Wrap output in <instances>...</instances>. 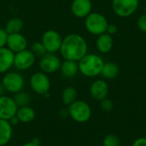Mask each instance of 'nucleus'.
<instances>
[{
    "mask_svg": "<svg viewBox=\"0 0 146 146\" xmlns=\"http://www.w3.org/2000/svg\"><path fill=\"white\" fill-rule=\"evenodd\" d=\"M14 57L15 53L9 48H0V74H5L14 67Z\"/></svg>",
    "mask_w": 146,
    "mask_h": 146,
    "instance_id": "obj_15",
    "label": "nucleus"
},
{
    "mask_svg": "<svg viewBox=\"0 0 146 146\" xmlns=\"http://www.w3.org/2000/svg\"><path fill=\"white\" fill-rule=\"evenodd\" d=\"M23 21L19 17H13L9 19L5 25V31L8 34L21 33L23 28Z\"/></svg>",
    "mask_w": 146,
    "mask_h": 146,
    "instance_id": "obj_22",
    "label": "nucleus"
},
{
    "mask_svg": "<svg viewBox=\"0 0 146 146\" xmlns=\"http://www.w3.org/2000/svg\"><path fill=\"white\" fill-rule=\"evenodd\" d=\"M18 106L13 98L6 95L0 96V119L9 121L16 115Z\"/></svg>",
    "mask_w": 146,
    "mask_h": 146,
    "instance_id": "obj_11",
    "label": "nucleus"
},
{
    "mask_svg": "<svg viewBox=\"0 0 146 146\" xmlns=\"http://www.w3.org/2000/svg\"><path fill=\"white\" fill-rule=\"evenodd\" d=\"M137 27L138 28L143 32V33H146V14H143L141 15L138 20H137Z\"/></svg>",
    "mask_w": 146,
    "mask_h": 146,
    "instance_id": "obj_27",
    "label": "nucleus"
},
{
    "mask_svg": "<svg viewBox=\"0 0 146 146\" xmlns=\"http://www.w3.org/2000/svg\"><path fill=\"white\" fill-rule=\"evenodd\" d=\"M61 74L63 77L67 79H72L79 72V65L78 62L70 61V60H64L62 62L61 68H60Z\"/></svg>",
    "mask_w": 146,
    "mask_h": 146,
    "instance_id": "obj_18",
    "label": "nucleus"
},
{
    "mask_svg": "<svg viewBox=\"0 0 146 146\" xmlns=\"http://www.w3.org/2000/svg\"><path fill=\"white\" fill-rule=\"evenodd\" d=\"M61 64L62 61L58 56L55 55V53H47L45 56L40 58L38 67L41 72L48 74L59 71Z\"/></svg>",
    "mask_w": 146,
    "mask_h": 146,
    "instance_id": "obj_10",
    "label": "nucleus"
},
{
    "mask_svg": "<svg viewBox=\"0 0 146 146\" xmlns=\"http://www.w3.org/2000/svg\"><path fill=\"white\" fill-rule=\"evenodd\" d=\"M104 62L103 58L92 53H87L79 62V72L86 77L93 78L101 74Z\"/></svg>",
    "mask_w": 146,
    "mask_h": 146,
    "instance_id": "obj_2",
    "label": "nucleus"
},
{
    "mask_svg": "<svg viewBox=\"0 0 146 146\" xmlns=\"http://www.w3.org/2000/svg\"><path fill=\"white\" fill-rule=\"evenodd\" d=\"M118 32V27L115 24H110L108 25V27H107V30H106V33L111 36H113L114 34H115L116 33Z\"/></svg>",
    "mask_w": 146,
    "mask_h": 146,
    "instance_id": "obj_29",
    "label": "nucleus"
},
{
    "mask_svg": "<svg viewBox=\"0 0 146 146\" xmlns=\"http://www.w3.org/2000/svg\"><path fill=\"white\" fill-rule=\"evenodd\" d=\"M59 115H60V117H62V118H66V117L69 116L68 108H67V109H62V110H59Z\"/></svg>",
    "mask_w": 146,
    "mask_h": 146,
    "instance_id": "obj_33",
    "label": "nucleus"
},
{
    "mask_svg": "<svg viewBox=\"0 0 146 146\" xmlns=\"http://www.w3.org/2000/svg\"><path fill=\"white\" fill-rule=\"evenodd\" d=\"M119 66L113 62H104L102 71H101V75L107 80H113L117 77L119 74Z\"/></svg>",
    "mask_w": 146,
    "mask_h": 146,
    "instance_id": "obj_20",
    "label": "nucleus"
},
{
    "mask_svg": "<svg viewBox=\"0 0 146 146\" xmlns=\"http://www.w3.org/2000/svg\"><path fill=\"white\" fill-rule=\"evenodd\" d=\"M91 0H73L71 3L72 14L77 18H86L92 11Z\"/></svg>",
    "mask_w": 146,
    "mask_h": 146,
    "instance_id": "obj_13",
    "label": "nucleus"
},
{
    "mask_svg": "<svg viewBox=\"0 0 146 146\" xmlns=\"http://www.w3.org/2000/svg\"><path fill=\"white\" fill-rule=\"evenodd\" d=\"M30 50L33 52V54L35 56V57H39V58L43 57L44 56H45L48 53L41 41L40 42H34L32 44Z\"/></svg>",
    "mask_w": 146,
    "mask_h": 146,
    "instance_id": "obj_24",
    "label": "nucleus"
},
{
    "mask_svg": "<svg viewBox=\"0 0 146 146\" xmlns=\"http://www.w3.org/2000/svg\"><path fill=\"white\" fill-rule=\"evenodd\" d=\"M35 56L30 50H24L15 53L14 67L19 71H26L30 69L35 62Z\"/></svg>",
    "mask_w": 146,
    "mask_h": 146,
    "instance_id": "obj_9",
    "label": "nucleus"
},
{
    "mask_svg": "<svg viewBox=\"0 0 146 146\" xmlns=\"http://www.w3.org/2000/svg\"><path fill=\"white\" fill-rule=\"evenodd\" d=\"M1 84L7 92L15 94L23 90L25 86V79L18 72L9 71L3 76Z\"/></svg>",
    "mask_w": 146,
    "mask_h": 146,
    "instance_id": "obj_5",
    "label": "nucleus"
},
{
    "mask_svg": "<svg viewBox=\"0 0 146 146\" xmlns=\"http://www.w3.org/2000/svg\"><path fill=\"white\" fill-rule=\"evenodd\" d=\"M59 51L64 60L79 62L87 54V42L80 34L70 33L62 38Z\"/></svg>",
    "mask_w": 146,
    "mask_h": 146,
    "instance_id": "obj_1",
    "label": "nucleus"
},
{
    "mask_svg": "<svg viewBox=\"0 0 146 146\" xmlns=\"http://www.w3.org/2000/svg\"><path fill=\"white\" fill-rule=\"evenodd\" d=\"M15 115L19 119L21 123H30L35 119L36 112L34 109H33L31 106L28 105V106L19 107Z\"/></svg>",
    "mask_w": 146,
    "mask_h": 146,
    "instance_id": "obj_19",
    "label": "nucleus"
},
{
    "mask_svg": "<svg viewBox=\"0 0 146 146\" xmlns=\"http://www.w3.org/2000/svg\"><path fill=\"white\" fill-rule=\"evenodd\" d=\"M108 25L107 18L98 12H92L85 18L86 29L88 33L95 36L106 33Z\"/></svg>",
    "mask_w": 146,
    "mask_h": 146,
    "instance_id": "obj_3",
    "label": "nucleus"
},
{
    "mask_svg": "<svg viewBox=\"0 0 146 146\" xmlns=\"http://www.w3.org/2000/svg\"><path fill=\"white\" fill-rule=\"evenodd\" d=\"M132 146H146V138H139L135 139Z\"/></svg>",
    "mask_w": 146,
    "mask_h": 146,
    "instance_id": "obj_31",
    "label": "nucleus"
},
{
    "mask_svg": "<svg viewBox=\"0 0 146 146\" xmlns=\"http://www.w3.org/2000/svg\"><path fill=\"white\" fill-rule=\"evenodd\" d=\"M70 118L78 123H86L92 117L91 106L83 100H76L68 106Z\"/></svg>",
    "mask_w": 146,
    "mask_h": 146,
    "instance_id": "obj_4",
    "label": "nucleus"
},
{
    "mask_svg": "<svg viewBox=\"0 0 146 146\" xmlns=\"http://www.w3.org/2000/svg\"><path fill=\"white\" fill-rule=\"evenodd\" d=\"M41 144V140L38 138H33L31 141L29 142H26L25 144H23L21 146H40Z\"/></svg>",
    "mask_w": 146,
    "mask_h": 146,
    "instance_id": "obj_30",
    "label": "nucleus"
},
{
    "mask_svg": "<svg viewBox=\"0 0 146 146\" xmlns=\"http://www.w3.org/2000/svg\"><path fill=\"white\" fill-rule=\"evenodd\" d=\"M109 94L108 83L104 80H96L90 86V95L97 101H101L107 98Z\"/></svg>",
    "mask_w": 146,
    "mask_h": 146,
    "instance_id": "obj_14",
    "label": "nucleus"
},
{
    "mask_svg": "<svg viewBox=\"0 0 146 146\" xmlns=\"http://www.w3.org/2000/svg\"><path fill=\"white\" fill-rule=\"evenodd\" d=\"M6 46L14 53H17L27 49V39L21 33L9 34Z\"/></svg>",
    "mask_w": 146,
    "mask_h": 146,
    "instance_id": "obj_12",
    "label": "nucleus"
},
{
    "mask_svg": "<svg viewBox=\"0 0 146 146\" xmlns=\"http://www.w3.org/2000/svg\"><path fill=\"white\" fill-rule=\"evenodd\" d=\"M114 45V39L113 36L104 33L98 36L96 40V47L100 53L106 54L109 53Z\"/></svg>",
    "mask_w": 146,
    "mask_h": 146,
    "instance_id": "obj_16",
    "label": "nucleus"
},
{
    "mask_svg": "<svg viewBox=\"0 0 146 146\" xmlns=\"http://www.w3.org/2000/svg\"><path fill=\"white\" fill-rule=\"evenodd\" d=\"M100 107L104 112H110L114 108V104L111 99L106 98L100 101Z\"/></svg>",
    "mask_w": 146,
    "mask_h": 146,
    "instance_id": "obj_26",
    "label": "nucleus"
},
{
    "mask_svg": "<svg viewBox=\"0 0 146 146\" xmlns=\"http://www.w3.org/2000/svg\"><path fill=\"white\" fill-rule=\"evenodd\" d=\"M144 10H145V13L146 14V3L145 5V7H144Z\"/></svg>",
    "mask_w": 146,
    "mask_h": 146,
    "instance_id": "obj_34",
    "label": "nucleus"
},
{
    "mask_svg": "<svg viewBox=\"0 0 146 146\" xmlns=\"http://www.w3.org/2000/svg\"><path fill=\"white\" fill-rule=\"evenodd\" d=\"M13 136V127L9 121L0 119V146L8 145Z\"/></svg>",
    "mask_w": 146,
    "mask_h": 146,
    "instance_id": "obj_17",
    "label": "nucleus"
},
{
    "mask_svg": "<svg viewBox=\"0 0 146 146\" xmlns=\"http://www.w3.org/2000/svg\"><path fill=\"white\" fill-rule=\"evenodd\" d=\"M9 123L11 124L12 127H15V126H17V125H19V124L21 123L20 121H19V119L17 118L16 115H15V116H13L12 118H10V119L9 120Z\"/></svg>",
    "mask_w": 146,
    "mask_h": 146,
    "instance_id": "obj_32",
    "label": "nucleus"
},
{
    "mask_svg": "<svg viewBox=\"0 0 146 146\" xmlns=\"http://www.w3.org/2000/svg\"><path fill=\"white\" fill-rule=\"evenodd\" d=\"M8 33L5 31V29L0 28V48L5 47L7 44V38H8Z\"/></svg>",
    "mask_w": 146,
    "mask_h": 146,
    "instance_id": "obj_28",
    "label": "nucleus"
},
{
    "mask_svg": "<svg viewBox=\"0 0 146 146\" xmlns=\"http://www.w3.org/2000/svg\"><path fill=\"white\" fill-rule=\"evenodd\" d=\"M14 100L16 104V105L19 107H23V106H28L31 103V96L29 93L21 91L15 94L14 96Z\"/></svg>",
    "mask_w": 146,
    "mask_h": 146,
    "instance_id": "obj_23",
    "label": "nucleus"
},
{
    "mask_svg": "<svg viewBox=\"0 0 146 146\" xmlns=\"http://www.w3.org/2000/svg\"><path fill=\"white\" fill-rule=\"evenodd\" d=\"M41 42L48 53H56L60 50L62 38L58 32L55 30H47L42 35Z\"/></svg>",
    "mask_w": 146,
    "mask_h": 146,
    "instance_id": "obj_8",
    "label": "nucleus"
},
{
    "mask_svg": "<svg viewBox=\"0 0 146 146\" xmlns=\"http://www.w3.org/2000/svg\"><path fill=\"white\" fill-rule=\"evenodd\" d=\"M78 92L76 89L73 86H67L65 87L61 94V99L62 104L65 106H69L74 101L77 100Z\"/></svg>",
    "mask_w": 146,
    "mask_h": 146,
    "instance_id": "obj_21",
    "label": "nucleus"
},
{
    "mask_svg": "<svg viewBox=\"0 0 146 146\" xmlns=\"http://www.w3.org/2000/svg\"><path fill=\"white\" fill-rule=\"evenodd\" d=\"M120 138L114 134H109L103 139V146H120Z\"/></svg>",
    "mask_w": 146,
    "mask_h": 146,
    "instance_id": "obj_25",
    "label": "nucleus"
},
{
    "mask_svg": "<svg viewBox=\"0 0 146 146\" xmlns=\"http://www.w3.org/2000/svg\"><path fill=\"white\" fill-rule=\"evenodd\" d=\"M139 0H112L114 13L121 18L132 16L139 9Z\"/></svg>",
    "mask_w": 146,
    "mask_h": 146,
    "instance_id": "obj_7",
    "label": "nucleus"
},
{
    "mask_svg": "<svg viewBox=\"0 0 146 146\" xmlns=\"http://www.w3.org/2000/svg\"><path fill=\"white\" fill-rule=\"evenodd\" d=\"M29 85L33 92L38 95L44 96L50 92L51 83L48 75L41 71L33 74L29 79Z\"/></svg>",
    "mask_w": 146,
    "mask_h": 146,
    "instance_id": "obj_6",
    "label": "nucleus"
}]
</instances>
